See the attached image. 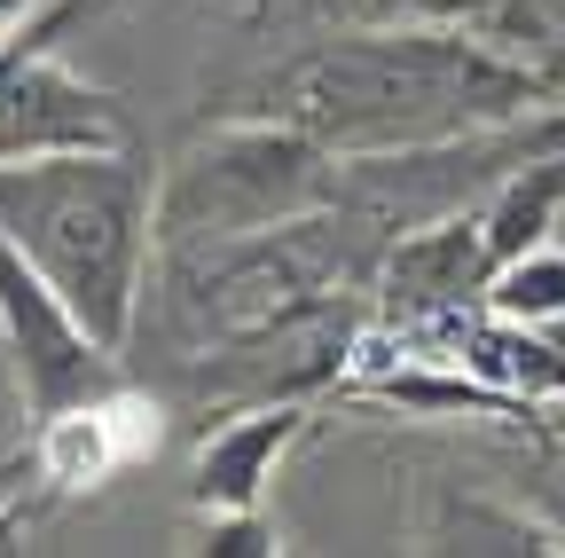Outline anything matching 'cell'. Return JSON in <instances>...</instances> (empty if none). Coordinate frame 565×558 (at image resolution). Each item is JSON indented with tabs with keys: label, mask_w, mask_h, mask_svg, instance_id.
I'll use <instances>...</instances> for the list:
<instances>
[{
	"label": "cell",
	"mask_w": 565,
	"mask_h": 558,
	"mask_svg": "<svg viewBox=\"0 0 565 558\" xmlns=\"http://www.w3.org/2000/svg\"><path fill=\"white\" fill-rule=\"evenodd\" d=\"M557 103L534 63L471 40L463 24L440 17H370L362 32H330L236 103L307 126L338 158L362 150H408V143H448L471 126H503Z\"/></svg>",
	"instance_id": "1"
},
{
	"label": "cell",
	"mask_w": 565,
	"mask_h": 558,
	"mask_svg": "<svg viewBox=\"0 0 565 558\" xmlns=\"http://www.w3.org/2000/svg\"><path fill=\"white\" fill-rule=\"evenodd\" d=\"M0 236L79 307L103 346H134L158 267V166L150 150L0 158Z\"/></svg>",
	"instance_id": "2"
},
{
	"label": "cell",
	"mask_w": 565,
	"mask_h": 558,
	"mask_svg": "<svg viewBox=\"0 0 565 558\" xmlns=\"http://www.w3.org/2000/svg\"><path fill=\"white\" fill-rule=\"evenodd\" d=\"M338 204V150L307 126L228 110L158 166V252L236 244Z\"/></svg>",
	"instance_id": "3"
},
{
	"label": "cell",
	"mask_w": 565,
	"mask_h": 558,
	"mask_svg": "<svg viewBox=\"0 0 565 558\" xmlns=\"http://www.w3.org/2000/svg\"><path fill=\"white\" fill-rule=\"evenodd\" d=\"M0 338H9L17 393H24V409L40 417V425L126 393L118 346H103L79 323V307H71L9 236H0Z\"/></svg>",
	"instance_id": "4"
},
{
	"label": "cell",
	"mask_w": 565,
	"mask_h": 558,
	"mask_svg": "<svg viewBox=\"0 0 565 558\" xmlns=\"http://www.w3.org/2000/svg\"><path fill=\"white\" fill-rule=\"evenodd\" d=\"M141 126L134 110L95 87L87 72H71L55 40L24 48L17 72L0 80V158H55V150H134Z\"/></svg>",
	"instance_id": "5"
},
{
	"label": "cell",
	"mask_w": 565,
	"mask_h": 558,
	"mask_svg": "<svg viewBox=\"0 0 565 558\" xmlns=\"http://www.w3.org/2000/svg\"><path fill=\"white\" fill-rule=\"evenodd\" d=\"M487 275H494V252L479 236V204H471V213L393 236L370 292H377V315H393L401 330H433L463 307H487Z\"/></svg>",
	"instance_id": "6"
},
{
	"label": "cell",
	"mask_w": 565,
	"mask_h": 558,
	"mask_svg": "<svg viewBox=\"0 0 565 558\" xmlns=\"http://www.w3.org/2000/svg\"><path fill=\"white\" fill-rule=\"evenodd\" d=\"M307 401H252V409H228V425H212L196 441V464H189V504L196 512H252L267 504V480L275 464L299 449L307 433Z\"/></svg>",
	"instance_id": "7"
},
{
	"label": "cell",
	"mask_w": 565,
	"mask_h": 558,
	"mask_svg": "<svg viewBox=\"0 0 565 558\" xmlns=\"http://www.w3.org/2000/svg\"><path fill=\"white\" fill-rule=\"evenodd\" d=\"M557 221H565V150L526 158L519 173H503V181L479 197V236H487L494 267L519 260V252H534V244H550Z\"/></svg>",
	"instance_id": "8"
},
{
	"label": "cell",
	"mask_w": 565,
	"mask_h": 558,
	"mask_svg": "<svg viewBox=\"0 0 565 558\" xmlns=\"http://www.w3.org/2000/svg\"><path fill=\"white\" fill-rule=\"evenodd\" d=\"M487 307L511 323H534V330H557L565 323V244H534V252L503 260L487 275Z\"/></svg>",
	"instance_id": "9"
},
{
	"label": "cell",
	"mask_w": 565,
	"mask_h": 558,
	"mask_svg": "<svg viewBox=\"0 0 565 558\" xmlns=\"http://www.w3.org/2000/svg\"><path fill=\"white\" fill-rule=\"evenodd\" d=\"M196 550L204 558H275V550H291V543H282V527L252 504V512H204Z\"/></svg>",
	"instance_id": "10"
},
{
	"label": "cell",
	"mask_w": 565,
	"mask_h": 558,
	"mask_svg": "<svg viewBox=\"0 0 565 558\" xmlns=\"http://www.w3.org/2000/svg\"><path fill=\"white\" fill-rule=\"evenodd\" d=\"M40 480H47V464H40V441H32V449H17V456H0V550H17V543H24Z\"/></svg>",
	"instance_id": "11"
},
{
	"label": "cell",
	"mask_w": 565,
	"mask_h": 558,
	"mask_svg": "<svg viewBox=\"0 0 565 558\" xmlns=\"http://www.w3.org/2000/svg\"><path fill=\"white\" fill-rule=\"evenodd\" d=\"M479 9L487 0H370V17H440V24H463Z\"/></svg>",
	"instance_id": "12"
},
{
	"label": "cell",
	"mask_w": 565,
	"mask_h": 558,
	"mask_svg": "<svg viewBox=\"0 0 565 558\" xmlns=\"http://www.w3.org/2000/svg\"><path fill=\"white\" fill-rule=\"evenodd\" d=\"M32 9H47V0H0V24H17V17H32Z\"/></svg>",
	"instance_id": "13"
},
{
	"label": "cell",
	"mask_w": 565,
	"mask_h": 558,
	"mask_svg": "<svg viewBox=\"0 0 565 558\" xmlns=\"http://www.w3.org/2000/svg\"><path fill=\"white\" fill-rule=\"evenodd\" d=\"M252 9H259V17H267V9H275V0H252Z\"/></svg>",
	"instance_id": "14"
},
{
	"label": "cell",
	"mask_w": 565,
	"mask_h": 558,
	"mask_svg": "<svg viewBox=\"0 0 565 558\" xmlns=\"http://www.w3.org/2000/svg\"><path fill=\"white\" fill-rule=\"evenodd\" d=\"M557 346H565V323H557Z\"/></svg>",
	"instance_id": "15"
}]
</instances>
